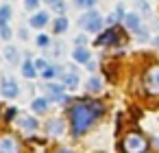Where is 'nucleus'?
Segmentation results:
<instances>
[{
    "label": "nucleus",
    "instance_id": "dca6fc26",
    "mask_svg": "<svg viewBox=\"0 0 159 153\" xmlns=\"http://www.w3.org/2000/svg\"><path fill=\"white\" fill-rule=\"evenodd\" d=\"M72 57H74V61H79V64H85V61L89 59V53H87L83 46H79V48H74V55H72Z\"/></svg>",
    "mask_w": 159,
    "mask_h": 153
},
{
    "label": "nucleus",
    "instance_id": "f3484780",
    "mask_svg": "<svg viewBox=\"0 0 159 153\" xmlns=\"http://www.w3.org/2000/svg\"><path fill=\"white\" fill-rule=\"evenodd\" d=\"M87 90H89L92 94L100 92V90H102V81H100L98 77H89V81H87Z\"/></svg>",
    "mask_w": 159,
    "mask_h": 153
},
{
    "label": "nucleus",
    "instance_id": "b1692460",
    "mask_svg": "<svg viewBox=\"0 0 159 153\" xmlns=\"http://www.w3.org/2000/svg\"><path fill=\"white\" fill-rule=\"evenodd\" d=\"M135 5H137V9H139L142 13H146V16L150 13V7H148V2H146V0H137Z\"/></svg>",
    "mask_w": 159,
    "mask_h": 153
},
{
    "label": "nucleus",
    "instance_id": "9b49d317",
    "mask_svg": "<svg viewBox=\"0 0 159 153\" xmlns=\"http://www.w3.org/2000/svg\"><path fill=\"white\" fill-rule=\"evenodd\" d=\"M46 131H48L50 136H61V133H63V120L52 118V120L46 125Z\"/></svg>",
    "mask_w": 159,
    "mask_h": 153
},
{
    "label": "nucleus",
    "instance_id": "f03ea898",
    "mask_svg": "<svg viewBox=\"0 0 159 153\" xmlns=\"http://www.w3.org/2000/svg\"><path fill=\"white\" fill-rule=\"evenodd\" d=\"M146 146H148L146 138H144L142 133H137V131L126 133V136L122 138V144H120L122 153H144V151H146Z\"/></svg>",
    "mask_w": 159,
    "mask_h": 153
},
{
    "label": "nucleus",
    "instance_id": "c85d7f7f",
    "mask_svg": "<svg viewBox=\"0 0 159 153\" xmlns=\"http://www.w3.org/2000/svg\"><path fill=\"white\" fill-rule=\"evenodd\" d=\"M52 9H55V11H59V13H63V11H66V5H63V0H55Z\"/></svg>",
    "mask_w": 159,
    "mask_h": 153
},
{
    "label": "nucleus",
    "instance_id": "412c9836",
    "mask_svg": "<svg viewBox=\"0 0 159 153\" xmlns=\"http://www.w3.org/2000/svg\"><path fill=\"white\" fill-rule=\"evenodd\" d=\"M68 29V20L66 18H57V22H55V33H63Z\"/></svg>",
    "mask_w": 159,
    "mask_h": 153
},
{
    "label": "nucleus",
    "instance_id": "a211bd4d",
    "mask_svg": "<svg viewBox=\"0 0 159 153\" xmlns=\"http://www.w3.org/2000/svg\"><path fill=\"white\" fill-rule=\"evenodd\" d=\"M22 74L26 77V79H33L37 72H35V66H33V61H24V66H22Z\"/></svg>",
    "mask_w": 159,
    "mask_h": 153
},
{
    "label": "nucleus",
    "instance_id": "1a4fd4ad",
    "mask_svg": "<svg viewBox=\"0 0 159 153\" xmlns=\"http://www.w3.org/2000/svg\"><path fill=\"white\" fill-rule=\"evenodd\" d=\"M122 22H124V26L129 31H137L139 29V16L137 13H124L122 16Z\"/></svg>",
    "mask_w": 159,
    "mask_h": 153
},
{
    "label": "nucleus",
    "instance_id": "f257e3e1",
    "mask_svg": "<svg viewBox=\"0 0 159 153\" xmlns=\"http://www.w3.org/2000/svg\"><path fill=\"white\" fill-rule=\"evenodd\" d=\"M100 112H102V105H100V103H92V105H87V103H76V105H72V107H70L72 133H74V136H83V133L89 129V125L100 116Z\"/></svg>",
    "mask_w": 159,
    "mask_h": 153
},
{
    "label": "nucleus",
    "instance_id": "aec40b11",
    "mask_svg": "<svg viewBox=\"0 0 159 153\" xmlns=\"http://www.w3.org/2000/svg\"><path fill=\"white\" fill-rule=\"evenodd\" d=\"M9 18H11V7L9 5H2V7H0V24H7Z\"/></svg>",
    "mask_w": 159,
    "mask_h": 153
},
{
    "label": "nucleus",
    "instance_id": "5701e85b",
    "mask_svg": "<svg viewBox=\"0 0 159 153\" xmlns=\"http://www.w3.org/2000/svg\"><path fill=\"white\" fill-rule=\"evenodd\" d=\"M39 74H42L44 79H52V77L57 74V68H55V66H46V70H42Z\"/></svg>",
    "mask_w": 159,
    "mask_h": 153
},
{
    "label": "nucleus",
    "instance_id": "0eeeda50",
    "mask_svg": "<svg viewBox=\"0 0 159 153\" xmlns=\"http://www.w3.org/2000/svg\"><path fill=\"white\" fill-rule=\"evenodd\" d=\"M46 90H48V94H50L55 101H59V103H63V101H66V96H63L66 85H63V83H48V85H46Z\"/></svg>",
    "mask_w": 159,
    "mask_h": 153
},
{
    "label": "nucleus",
    "instance_id": "7c9ffc66",
    "mask_svg": "<svg viewBox=\"0 0 159 153\" xmlns=\"http://www.w3.org/2000/svg\"><path fill=\"white\" fill-rule=\"evenodd\" d=\"M152 44H155V46H159V37H155V42H152Z\"/></svg>",
    "mask_w": 159,
    "mask_h": 153
},
{
    "label": "nucleus",
    "instance_id": "f8f14e48",
    "mask_svg": "<svg viewBox=\"0 0 159 153\" xmlns=\"http://www.w3.org/2000/svg\"><path fill=\"white\" fill-rule=\"evenodd\" d=\"M122 16H124V9H122V5H118V7H116V11H113V13H109V18H107L105 22H107L109 26H116V22H118V20H122Z\"/></svg>",
    "mask_w": 159,
    "mask_h": 153
},
{
    "label": "nucleus",
    "instance_id": "2f4dec72",
    "mask_svg": "<svg viewBox=\"0 0 159 153\" xmlns=\"http://www.w3.org/2000/svg\"><path fill=\"white\" fill-rule=\"evenodd\" d=\"M59 153H70V149H61V151H59Z\"/></svg>",
    "mask_w": 159,
    "mask_h": 153
},
{
    "label": "nucleus",
    "instance_id": "423d86ee",
    "mask_svg": "<svg viewBox=\"0 0 159 153\" xmlns=\"http://www.w3.org/2000/svg\"><path fill=\"white\" fill-rule=\"evenodd\" d=\"M0 153H20V142L11 133L0 136Z\"/></svg>",
    "mask_w": 159,
    "mask_h": 153
},
{
    "label": "nucleus",
    "instance_id": "6ab92c4d",
    "mask_svg": "<svg viewBox=\"0 0 159 153\" xmlns=\"http://www.w3.org/2000/svg\"><path fill=\"white\" fill-rule=\"evenodd\" d=\"M20 125H22L24 129L33 131V129L37 127V120H35V118H29V116H20Z\"/></svg>",
    "mask_w": 159,
    "mask_h": 153
},
{
    "label": "nucleus",
    "instance_id": "bb28decb",
    "mask_svg": "<svg viewBox=\"0 0 159 153\" xmlns=\"http://www.w3.org/2000/svg\"><path fill=\"white\" fill-rule=\"evenodd\" d=\"M0 35H2L5 40H11V29L7 24H0Z\"/></svg>",
    "mask_w": 159,
    "mask_h": 153
},
{
    "label": "nucleus",
    "instance_id": "ddd939ff",
    "mask_svg": "<svg viewBox=\"0 0 159 153\" xmlns=\"http://www.w3.org/2000/svg\"><path fill=\"white\" fill-rule=\"evenodd\" d=\"M31 107H33L35 114H44V112L48 109V101H46V98H33Z\"/></svg>",
    "mask_w": 159,
    "mask_h": 153
},
{
    "label": "nucleus",
    "instance_id": "9d476101",
    "mask_svg": "<svg viewBox=\"0 0 159 153\" xmlns=\"http://www.w3.org/2000/svg\"><path fill=\"white\" fill-rule=\"evenodd\" d=\"M33 29H42V26H46L48 24V13L46 11H39V13H35L33 18H31V22H29Z\"/></svg>",
    "mask_w": 159,
    "mask_h": 153
},
{
    "label": "nucleus",
    "instance_id": "c756f323",
    "mask_svg": "<svg viewBox=\"0 0 159 153\" xmlns=\"http://www.w3.org/2000/svg\"><path fill=\"white\" fill-rule=\"evenodd\" d=\"M74 42H76V46H83V44H85L87 40H85V35H79V37H76Z\"/></svg>",
    "mask_w": 159,
    "mask_h": 153
},
{
    "label": "nucleus",
    "instance_id": "473e14b6",
    "mask_svg": "<svg viewBox=\"0 0 159 153\" xmlns=\"http://www.w3.org/2000/svg\"><path fill=\"white\" fill-rule=\"evenodd\" d=\"M44 2H48V5H55V0H44Z\"/></svg>",
    "mask_w": 159,
    "mask_h": 153
},
{
    "label": "nucleus",
    "instance_id": "4468645a",
    "mask_svg": "<svg viewBox=\"0 0 159 153\" xmlns=\"http://www.w3.org/2000/svg\"><path fill=\"white\" fill-rule=\"evenodd\" d=\"M63 85H66V88H70V90H74V88L79 85V74H76V70L66 74V79H63Z\"/></svg>",
    "mask_w": 159,
    "mask_h": 153
},
{
    "label": "nucleus",
    "instance_id": "6e6552de",
    "mask_svg": "<svg viewBox=\"0 0 159 153\" xmlns=\"http://www.w3.org/2000/svg\"><path fill=\"white\" fill-rule=\"evenodd\" d=\"M116 40H118V31H116L113 26H109V31L102 33V35L96 40V44H98V46H107V44H113Z\"/></svg>",
    "mask_w": 159,
    "mask_h": 153
},
{
    "label": "nucleus",
    "instance_id": "4be33fe9",
    "mask_svg": "<svg viewBox=\"0 0 159 153\" xmlns=\"http://www.w3.org/2000/svg\"><path fill=\"white\" fill-rule=\"evenodd\" d=\"M79 9H92L94 5H96V0H76V2H74Z\"/></svg>",
    "mask_w": 159,
    "mask_h": 153
},
{
    "label": "nucleus",
    "instance_id": "cd10ccee",
    "mask_svg": "<svg viewBox=\"0 0 159 153\" xmlns=\"http://www.w3.org/2000/svg\"><path fill=\"white\" fill-rule=\"evenodd\" d=\"M24 7L33 11V9H37V7H39V0H24Z\"/></svg>",
    "mask_w": 159,
    "mask_h": 153
},
{
    "label": "nucleus",
    "instance_id": "2eb2a0df",
    "mask_svg": "<svg viewBox=\"0 0 159 153\" xmlns=\"http://www.w3.org/2000/svg\"><path fill=\"white\" fill-rule=\"evenodd\" d=\"M5 59H7L11 66H16V64H18V48L7 46V48H5Z\"/></svg>",
    "mask_w": 159,
    "mask_h": 153
},
{
    "label": "nucleus",
    "instance_id": "39448f33",
    "mask_svg": "<svg viewBox=\"0 0 159 153\" xmlns=\"http://www.w3.org/2000/svg\"><path fill=\"white\" fill-rule=\"evenodd\" d=\"M144 85H146L148 94H159V66H152V68L146 72Z\"/></svg>",
    "mask_w": 159,
    "mask_h": 153
},
{
    "label": "nucleus",
    "instance_id": "a878e982",
    "mask_svg": "<svg viewBox=\"0 0 159 153\" xmlns=\"http://www.w3.org/2000/svg\"><path fill=\"white\" fill-rule=\"evenodd\" d=\"M37 46H42V48H46L48 44H50V40H48V35H37Z\"/></svg>",
    "mask_w": 159,
    "mask_h": 153
},
{
    "label": "nucleus",
    "instance_id": "393cba45",
    "mask_svg": "<svg viewBox=\"0 0 159 153\" xmlns=\"http://www.w3.org/2000/svg\"><path fill=\"white\" fill-rule=\"evenodd\" d=\"M33 66H35V72H42V70H46V59H35L33 61Z\"/></svg>",
    "mask_w": 159,
    "mask_h": 153
},
{
    "label": "nucleus",
    "instance_id": "20e7f679",
    "mask_svg": "<svg viewBox=\"0 0 159 153\" xmlns=\"http://www.w3.org/2000/svg\"><path fill=\"white\" fill-rule=\"evenodd\" d=\"M0 94H2L5 98H16L20 94V88H18L16 79H11V77H2V79H0Z\"/></svg>",
    "mask_w": 159,
    "mask_h": 153
},
{
    "label": "nucleus",
    "instance_id": "7ed1b4c3",
    "mask_svg": "<svg viewBox=\"0 0 159 153\" xmlns=\"http://www.w3.org/2000/svg\"><path fill=\"white\" fill-rule=\"evenodd\" d=\"M79 24H81V29H85L87 33H98V31L102 29V18H100L98 11H92V9H89L85 16H81Z\"/></svg>",
    "mask_w": 159,
    "mask_h": 153
}]
</instances>
